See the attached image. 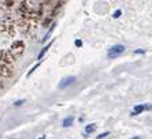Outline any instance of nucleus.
<instances>
[{
	"instance_id": "obj_8",
	"label": "nucleus",
	"mask_w": 152,
	"mask_h": 139,
	"mask_svg": "<svg viewBox=\"0 0 152 139\" xmlns=\"http://www.w3.org/2000/svg\"><path fill=\"white\" fill-rule=\"evenodd\" d=\"M39 66H40V63H37V64H36V66H34V67H33V68H32V70H30V71H29V72H28V77H30V75H32V74H33V72H34L36 70L39 68Z\"/></svg>"
},
{
	"instance_id": "obj_11",
	"label": "nucleus",
	"mask_w": 152,
	"mask_h": 139,
	"mask_svg": "<svg viewBox=\"0 0 152 139\" xmlns=\"http://www.w3.org/2000/svg\"><path fill=\"white\" fill-rule=\"evenodd\" d=\"M74 44H75V46H77V48H81V46H82V41H81V40H75Z\"/></svg>"
},
{
	"instance_id": "obj_5",
	"label": "nucleus",
	"mask_w": 152,
	"mask_h": 139,
	"mask_svg": "<svg viewBox=\"0 0 152 139\" xmlns=\"http://www.w3.org/2000/svg\"><path fill=\"white\" fill-rule=\"evenodd\" d=\"M73 122H74V117H73V116H69V117H66V119L63 120L62 125H63L64 128H67V127H70V125L73 124Z\"/></svg>"
},
{
	"instance_id": "obj_1",
	"label": "nucleus",
	"mask_w": 152,
	"mask_h": 139,
	"mask_svg": "<svg viewBox=\"0 0 152 139\" xmlns=\"http://www.w3.org/2000/svg\"><path fill=\"white\" fill-rule=\"evenodd\" d=\"M125 52V46L124 45H114L108 49V52H107V56L110 57V59H114V57H117V56L122 55Z\"/></svg>"
},
{
	"instance_id": "obj_3",
	"label": "nucleus",
	"mask_w": 152,
	"mask_h": 139,
	"mask_svg": "<svg viewBox=\"0 0 152 139\" xmlns=\"http://www.w3.org/2000/svg\"><path fill=\"white\" fill-rule=\"evenodd\" d=\"M52 42H53V41H51L50 44H47V45H45V46H44V48L41 49V52L39 53V56H37V59H39V60H41V59H42V56L45 55V53L48 52V49L51 48V45H52Z\"/></svg>"
},
{
	"instance_id": "obj_4",
	"label": "nucleus",
	"mask_w": 152,
	"mask_h": 139,
	"mask_svg": "<svg viewBox=\"0 0 152 139\" xmlns=\"http://www.w3.org/2000/svg\"><path fill=\"white\" fill-rule=\"evenodd\" d=\"M142 111H144V105H136L134 108H133V111H132V116L140 115Z\"/></svg>"
},
{
	"instance_id": "obj_15",
	"label": "nucleus",
	"mask_w": 152,
	"mask_h": 139,
	"mask_svg": "<svg viewBox=\"0 0 152 139\" xmlns=\"http://www.w3.org/2000/svg\"><path fill=\"white\" fill-rule=\"evenodd\" d=\"M132 139H140V138H138V136H134V138H132Z\"/></svg>"
},
{
	"instance_id": "obj_7",
	"label": "nucleus",
	"mask_w": 152,
	"mask_h": 139,
	"mask_svg": "<svg viewBox=\"0 0 152 139\" xmlns=\"http://www.w3.org/2000/svg\"><path fill=\"white\" fill-rule=\"evenodd\" d=\"M95 130H96V124H88L85 127V134H91V132H93Z\"/></svg>"
},
{
	"instance_id": "obj_6",
	"label": "nucleus",
	"mask_w": 152,
	"mask_h": 139,
	"mask_svg": "<svg viewBox=\"0 0 152 139\" xmlns=\"http://www.w3.org/2000/svg\"><path fill=\"white\" fill-rule=\"evenodd\" d=\"M55 26H56V25H55V23H52V25H51V28L48 29V31H47V34L44 35V38H42V42H45L47 40L50 38V35L52 34V31H53V29H55Z\"/></svg>"
},
{
	"instance_id": "obj_9",
	"label": "nucleus",
	"mask_w": 152,
	"mask_h": 139,
	"mask_svg": "<svg viewBox=\"0 0 152 139\" xmlns=\"http://www.w3.org/2000/svg\"><path fill=\"white\" fill-rule=\"evenodd\" d=\"M110 135V132L106 131V132H103V134H100V135H97V139H103V138H106V136Z\"/></svg>"
},
{
	"instance_id": "obj_12",
	"label": "nucleus",
	"mask_w": 152,
	"mask_h": 139,
	"mask_svg": "<svg viewBox=\"0 0 152 139\" xmlns=\"http://www.w3.org/2000/svg\"><path fill=\"white\" fill-rule=\"evenodd\" d=\"M145 51L144 49H137V51H134V55H144Z\"/></svg>"
},
{
	"instance_id": "obj_2",
	"label": "nucleus",
	"mask_w": 152,
	"mask_h": 139,
	"mask_svg": "<svg viewBox=\"0 0 152 139\" xmlns=\"http://www.w3.org/2000/svg\"><path fill=\"white\" fill-rule=\"evenodd\" d=\"M74 82H75V77H67V78H64V79L60 80L58 87H59V89H66V87L73 85Z\"/></svg>"
},
{
	"instance_id": "obj_13",
	"label": "nucleus",
	"mask_w": 152,
	"mask_h": 139,
	"mask_svg": "<svg viewBox=\"0 0 152 139\" xmlns=\"http://www.w3.org/2000/svg\"><path fill=\"white\" fill-rule=\"evenodd\" d=\"M23 102H25V100H18V101H15L14 102V105L15 106H19V105H22Z\"/></svg>"
},
{
	"instance_id": "obj_10",
	"label": "nucleus",
	"mask_w": 152,
	"mask_h": 139,
	"mask_svg": "<svg viewBox=\"0 0 152 139\" xmlns=\"http://www.w3.org/2000/svg\"><path fill=\"white\" fill-rule=\"evenodd\" d=\"M121 14H122V11H121V10H117V11H115V12L113 14V17L115 18V19H118V18L121 17Z\"/></svg>"
},
{
	"instance_id": "obj_14",
	"label": "nucleus",
	"mask_w": 152,
	"mask_h": 139,
	"mask_svg": "<svg viewBox=\"0 0 152 139\" xmlns=\"http://www.w3.org/2000/svg\"><path fill=\"white\" fill-rule=\"evenodd\" d=\"M39 139H45V135H42L41 138H39Z\"/></svg>"
}]
</instances>
